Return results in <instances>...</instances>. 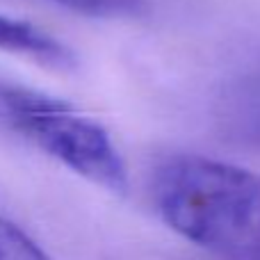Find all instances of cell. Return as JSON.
<instances>
[{"instance_id":"cell-1","label":"cell","mask_w":260,"mask_h":260,"mask_svg":"<svg viewBox=\"0 0 260 260\" xmlns=\"http://www.w3.org/2000/svg\"><path fill=\"white\" fill-rule=\"evenodd\" d=\"M153 197L171 231L231 260H260V174L206 155H174Z\"/></svg>"},{"instance_id":"cell-2","label":"cell","mask_w":260,"mask_h":260,"mask_svg":"<svg viewBox=\"0 0 260 260\" xmlns=\"http://www.w3.org/2000/svg\"><path fill=\"white\" fill-rule=\"evenodd\" d=\"M0 123L89 183L119 197L128 192V167L110 133L73 105L0 82Z\"/></svg>"},{"instance_id":"cell-3","label":"cell","mask_w":260,"mask_h":260,"mask_svg":"<svg viewBox=\"0 0 260 260\" xmlns=\"http://www.w3.org/2000/svg\"><path fill=\"white\" fill-rule=\"evenodd\" d=\"M0 50L55 71H73L78 67L76 53L50 32L5 14H0Z\"/></svg>"},{"instance_id":"cell-4","label":"cell","mask_w":260,"mask_h":260,"mask_svg":"<svg viewBox=\"0 0 260 260\" xmlns=\"http://www.w3.org/2000/svg\"><path fill=\"white\" fill-rule=\"evenodd\" d=\"M233 126L244 139L260 146V67L238 82L233 89Z\"/></svg>"},{"instance_id":"cell-5","label":"cell","mask_w":260,"mask_h":260,"mask_svg":"<svg viewBox=\"0 0 260 260\" xmlns=\"http://www.w3.org/2000/svg\"><path fill=\"white\" fill-rule=\"evenodd\" d=\"M0 260H50L18 224L0 217Z\"/></svg>"},{"instance_id":"cell-6","label":"cell","mask_w":260,"mask_h":260,"mask_svg":"<svg viewBox=\"0 0 260 260\" xmlns=\"http://www.w3.org/2000/svg\"><path fill=\"white\" fill-rule=\"evenodd\" d=\"M53 3L87 16H123L135 12L142 0H53Z\"/></svg>"}]
</instances>
